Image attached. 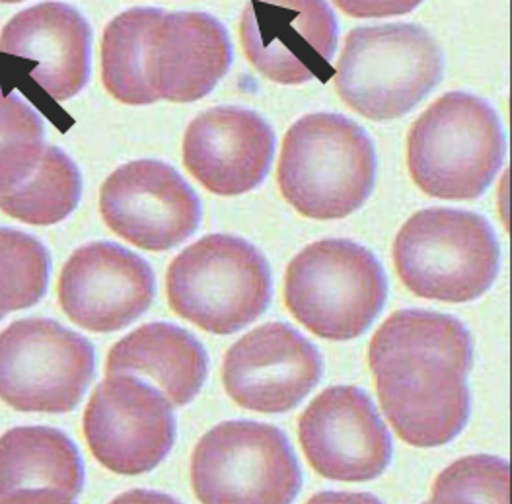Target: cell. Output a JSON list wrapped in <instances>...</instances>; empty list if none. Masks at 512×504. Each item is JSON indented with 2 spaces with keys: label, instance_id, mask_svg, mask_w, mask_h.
Listing matches in <instances>:
<instances>
[{
  "label": "cell",
  "instance_id": "cb8c5ba5",
  "mask_svg": "<svg viewBox=\"0 0 512 504\" xmlns=\"http://www.w3.org/2000/svg\"><path fill=\"white\" fill-rule=\"evenodd\" d=\"M51 257L45 246L26 232L0 228V314L36 306L45 296Z\"/></svg>",
  "mask_w": 512,
  "mask_h": 504
},
{
  "label": "cell",
  "instance_id": "8992f818",
  "mask_svg": "<svg viewBox=\"0 0 512 504\" xmlns=\"http://www.w3.org/2000/svg\"><path fill=\"white\" fill-rule=\"evenodd\" d=\"M384 267L351 240H320L294 257L285 275V304L294 320L328 341L363 335L386 304Z\"/></svg>",
  "mask_w": 512,
  "mask_h": 504
},
{
  "label": "cell",
  "instance_id": "30bf717a",
  "mask_svg": "<svg viewBox=\"0 0 512 504\" xmlns=\"http://www.w3.org/2000/svg\"><path fill=\"white\" fill-rule=\"evenodd\" d=\"M84 436L104 468L119 475L148 473L176 442L172 403L139 376L108 374L86 405Z\"/></svg>",
  "mask_w": 512,
  "mask_h": 504
},
{
  "label": "cell",
  "instance_id": "7402d4cb",
  "mask_svg": "<svg viewBox=\"0 0 512 504\" xmlns=\"http://www.w3.org/2000/svg\"><path fill=\"white\" fill-rule=\"evenodd\" d=\"M160 8H131L115 16L102 37V80L111 96L127 106L156 102L145 78V39Z\"/></svg>",
  "mask_w": 512,
  "mask_h": 504
},
{
  "label": "cell",
  "instance_id": "7a4b0ae2",
  "mask_svg": "<svg viewBox=\"0 0 512 504\" xmlns=\"http://www.w3.org/2000/svg\"><path fill=\"white\" fill-rule=\"evenodd\" d=\"M507 154L497 111L466 92H450L413 123L407 168L423 193L474 201L497 178Z\"/></svg>",
  "mask_w": 512,
  "mask_h": 504
},
{
  "label": "cell",
  "instance_id": "2e32d148",
  "mask_svg": "<svg viewBox=\"0 0 512 504\" xmlns=\"http://www.w3.org/2000/svg\"><path fill=\"white\" fill-rule=\"evenodd\" d=\"M230 65V37L211 14L162 10L148 30L143 67L156 102H197L215 90Z\"/></svg>",
  "mask_w": 512,
  "mask_h": 504
},
{
  "label": "cell",
  "instance_id": "f1b7e54d",
  "mask_svg": "<svg viewBox=\"0 0 512 504\" xmlns=\"http://www.w3.org/2000/svg\"><path fill=\"white\" fill-rule=\"evenodd\" d=\"M2 318H4V316H2V314H0V320H2Z\"/></svg>",
  "mask_w": 512,
  "mask_h": 504
},
{
  "label": "cell",
  "instance_id": "277c9868",
  "mask_svg": "<svg viewBox=\"0 0 512 504\" xmlns=\"http://www.w3.org/2000/svg\"><path fill=\"white\" fill-rule=\"evenodd\" d=\"M394 265L415 296L462 304L493 287L501 248L483 216L460 209H425L398 232Z\"/></svg>",
  "mask_w": 512,
  "mask_h": 504
},
{
  "label": "cell",
  "instance_id": "3957f363",
  "mask_svg": "<svg viewBox=\"0 0 512 504\" xmlns=\"http://www.w3.org/2000/svg\"><path fill=\"white\" fill-rule=\"evenodd\" d=\"M444 72L439 43L415 24L357 28L345 37L333 72L347 108L372 121L403 117L425 100Z\"/></svg>",
  "mask_w": 512,
  "mask_h": 504
},
{
  "label": "cell",
  "instance_id": "ba28073f",
  "mask_svg": "<svg viewBox=\"0 0 512 504\" xmlns=\"http://www.w3.org/2000/svg\"><path fill=\"white\" fill-rule=\"evenodd\" d=\"M191 487L205 504H289L302 489V471L281 429L226 421L197 442Z\"/></svg>",
  "mask_w": 512,
  "mask_h": 504
},
{
  "label": "cell",
  "instance_id": "9c48e42d",
  "mask_svg": "<svg viewBox=\"0 0 512 504\" xmlns=\"http://www.w3.org/2000/svg\"><path fill=\"white\" fill-rule=\"evenodd\" d=\"M96 372L92 343L53 320H20L0 333V399L24 413H71Z\"/></svg>",
  "mask_w": 512,
  "mask_h": 504
},
{
  "label": "cell",
  "instance_id": "5bb4252c",
  "mask_svg": "<svg viewBox=\"0 0 512 504\" xmlns=\"http://www.w3.org/2000/svg\"><path fill=\"white\" fill-rule=\"evenodd\" d=\"M320 351L294 327L261 325L236 341L222 360L230 399L257 413H287L322 380Z\"/></svg>",
  "mask_w": 512,
  "mask_h": 504
},
{
  "label": "cell",
  "instance_id": "4316f807",
  "mask_svg": "<svg viewBox=\"0 0 512 504\" xmlns=\"http://www.w3.org/2000/svg\"><path fill=\"white\" fill-rule=\"evenodd\" d=\"M351 18L402 16L415 10L423 0H333Z\"/></svg>",
  "mask_w": 512,
  "mask_h": 504
},
{
  "label": "cell",
  "instance_id": "ac0fdd59",
  "mask_svg": "<svg viewBox=\"0 0 512 504\" xmlns=\"http://www.w3.org/2000/svg\"><path fill=\"white\" fill-rule=\"evenodd\" d=\"M90 47L88 22L63 2H41L26 8L0 32V53L34 61L30 78L55 102L71 100L88 84Z\"/></svg>",
  "mask_w": 512,
  "mask_h": 504
},
{
  "label": "cell",
  "instance_id": "4fadbf2b",
  "mask_svg": "<svg viewBox=\"0 0 512 504\" xmlns=\"http://www.w3.org/2000/svg\"><path fill=\"white\" fill-rule=\"evenodd\" d=\"M298 440L316 473L341 483H366L392 462V438L366 392L333 386L298 421Z\"/></svg>",
  "mask_w": 512,
  "mask_h": 504
},
{
  "label": "cell",
  "instance_id": "603a6c76",
  "mask_svg": "<svg viewBox=\"0 0 512 504\" xmlns=\"http://www.w3.org/2000/svg\"><path fill=\"white\" fill-rule=\"evenodd\" d=\"M398 349H435L474 364L472 337L452 316L431 310H400L374 333L368 359Z\"/></svg>",
  "mask_w": 512,
  "mask_h": 504
},
{
  "label": "cell",
  "instance_id": "6da1fadb",
  "mask_svg": "<svg viewBox=\"0 0 512 504\" xmlns=\"http://www.w3.org/2000/svg\"><path fill=\"white\" fill-rule=\"evenodd\" d=\"M277 181L285 201L302 216L337 220L353 215L374 189V144L345 115H304L285 135Z\"/></svg>",
  "mask_w": 512,
  "mask_h": 504
},
{
  "label": "cell",
  "instance_id": "9a60e30c",
  "mask_svg": "<svg viewBox=\"0 0 512 504\" xmlns=\"http://www.w3.org/2000/svg\"><path fill=\"white\" fill-rule=\"evenodd\" d=\"M147 261L111 242H94L69 257L59 277V302L73 324L110 333L137 322L154 300Z\"/></svg>",
  "mask_w": 512,
  "mask_h": 504
},
{
  "label": "cell",
  "instance_id": "83f0119b",
  "mask_svg": "<svg viewBox=\"0 0 512 504\" xmlns=\"http://www.w3.org/2000/svg\"><path fill=\"white\" fill-rule=\"evenodd\" d=\"M2 4H14V2H22V0H0Z\"/></svg>",
  "mask_w": 512,
  "mask_h": 504
},
{
  "label": "cell",
  "instance_id": "44dd1931",
  "mask_svg": "<svg viewBox=\"0 0 512 504\" xmlns=\"http://www.w3.org/2000/svg\"><path fill=\"white\" fill-rule=\"evenodd\" d=\"M82 197L78 166L57 146H45L30 178L0 195V211L20 222L49 226L65 220Z\"/></svg>",
  "mask_w": 512,
  "mask_h": 504
},
{
  "label": "cell",
  "instance_id": "ffe728a7",
  "mask_svg": "<svg viewBox=\"0 0 512 504\" xmlns=\"http://www.w3.org/2000/svg\"><path fill=\"white\" fill-rule=\"evenodd\" d=\"M108 374L125 372L156 386L172 405L199 396L209 374L205 347L182 327L147 324L123 337L110 351Z\"/></svg>",
  "mask_w": 512,
  "mask_h": 504
},
{
  "label": "cell",
  "instance_id": "7c38bea8",
  "mask_svg": "<svg viewBox=\"0 0 512 504\" xmlns=\"http://www.w3.org/2000/svg\"><path fill=\"white\" fill-rule=\"evenodd\" d=\"M100 213L113 234L147 252L180 246L195 234L203 215L189 183L158 160L117 168L102 185Z\"/></svg>",
  "mask_w": 512,
  "mask_h": 504
},
{
  "label": "cell",
  "instance_id": "5b68a950",
  "mask_svg": "<svg viewBox=\"0 0 512 504\" xmlns=\"http://www.w3.org/2000/svg\"><path fill=\"white\" fill-rule=\"evenodd\" d=\"M166 292L180 318L203 331L230 335L263 316L273 281L256 246L238 236L211 234L172 261Z\"/></svg>",
  "mask_w": 512,
  "mask_h": 504
},
{
  "label": "cell",
  "instance_id": "8fae6325",
  "mask_svg": "<svg viewBox=\"0 0 512 504\" xmlns=\"http://www.w3.org/2000/svg\"><path fill=\"white\" fill-rule=\"evenodd\" d=\"M240 41L248 61L277 84L324 82L335 72L337 20L326 0H248Z\"/></svg>",
  "mask_w": 512,
  "mask_h": 504
},
{
  "label": "cell",
  "instance_id": "d6986e66",
  "mask_svg": "<svg viewBox=\"0 0 512 504\" xmlns=\"http://www.w3.org/2000/svg\"><path fill=\"white\" fill-rule=\"evenodd\" d=\"M84 464L73 440L51 427H16L0 436V504L74 503Z\"/></svg>",
  "mask_w": 512,
  "mask_h": 504
},
{
  "label": "cell",
  "instance_id": "d4e9b609",
  "mask_svg": "<svg viewBox=\"0 0 512 504\" xmlns=\"http://www.w3.org/2000/svg\"><path fill=\"white\" fill-rule=\"evenodd\" d=\"M43 150V121L36 109L0 86V195L30 178Z\"/></svg>",
  "mask_w": 512,
  "mask_h": 504
},
{
  "label": "cell",
  "instance_id": "52a82bcc",
  "mask_svg": "<svg viewBox=\"0 0 512 504\" xmlns=\"http://www.w3.org/2000/svg\"><path fill=\"white\" fill-rule=\"evenodd\" d=\"M380 407L403 442L437 448L466 429L472 415L470 362L435 349H398L368 359Z\"/></svg>",
  "mask_w": 512,
  "mask_h": 504
},
{
  "label": "cell",
  "instance_id": "484cf974",
  "mask_svg": "<svg viewBox=\"0 0 512 504\" xmlns=\"http://www.w3.org/2000/svg\"><path fill=\"white\" fill-rule=\"evenodd\" d=\"M511 501V468L497 456H468L444 469L435 481L431 503H501Z\"/></svg>",
  "mask_w": 512,
  "mask_h": 504
},
{
  "label": "cell",
  "instance_id": "e0dca14e",
  "mask_svg": "<svg viewBox=\"0 0 512 504\" xmlns=\"http://www.w3.org/2000/svg\"><path fill=\"white\" fill-rule=\"evenodd\" d=\"M275 154V133L252 109L222 106L197 115L183 139V164L205 189L234 197L259 187Z\"/></svg>",
  "mask_w": 512,
  "mask_h": 504
}]
</instances>
